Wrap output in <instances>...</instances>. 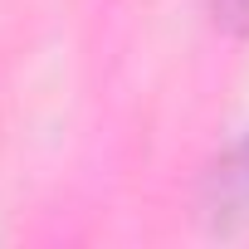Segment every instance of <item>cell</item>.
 <instances>
[{"label":"cell","mask_w":249,"mask_h":249,"mask_svg":"<svg viewBox=\"0 0 249 249\" xmlns=\"http://www.w3.org/2000/svg\"><path fill=\"white\" fill-rule=\"evenodd\" d=\"M210 205L220 220H249V137L215 166L210 176Z\"/></svg>","instance_id":"obj_1"},{"label":"cell","mask_w":249,"mask_h":249,"mask_svg":"<svg viewBox=\"0 0 249 249\" xmlns=\"http://www.w3.org/2000/svg\"><path fill=\"white\" fill-rule=\"evenodd\" d=\"M215 25H225L230 35H249V0H210Z\"/></svg>","instance_id":"obj_2"}]
</instances>
